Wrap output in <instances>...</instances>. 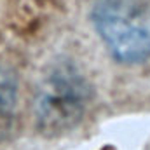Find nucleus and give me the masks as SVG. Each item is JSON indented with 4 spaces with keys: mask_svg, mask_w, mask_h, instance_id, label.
<instances>
[{
    "mask_svg": "<svg viewBox=\"0 0 150 150\" xmlns=\"http://www.w3.org/2000/svg\"><path fill=\"white\" fill-rule=\"evenodd\" d=\"M93 101V87L70 61L54 63L42 77L33 100L38 133L59 136L80 124Z\"/></svg>",
    "mask_w": 150,
    "mask_h": 150,
    "instance_id": "f257e3e1",
    "label": "nucleus"
},
{
    "mask_svg": "<svg viewBox=\"0 0 150 150\" xmlns=\"http://www.w3.org/2000/svg\"><path fill=\"white\" fill-rule=\"evenodd\" d=\"M91 21L117 61L150 59V0H94Z\"/></svg>",
    "mask_w": 150,
    "mask_h": 150,
    "instance_id": "f03ea898",
    "label": "nucleus"
},
{
    "mask_svg": "<svg viewBox=\"0 0 150 150\" xmlns=\"http://www.w3.org/2000/svg\"><path fill=\"white\" fill-rule=\"evenodd\" d=\"M19 101V86L12 70L0 67V142L14 129Z\"/></svg>",
    "mask_w": 150,
    "mask_h": 150,
    "instance_id": "7ed1b4c3",
    "label": "nucleus"
}]
</instances>
